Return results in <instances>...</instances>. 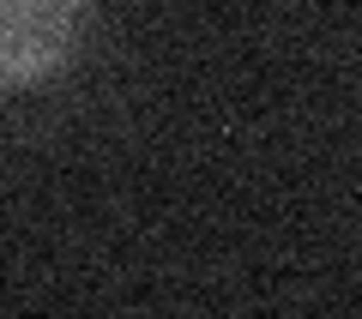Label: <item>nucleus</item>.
<instances>
[{"label": "nucleus", "instance_id": "obj_1", "mask_svg": "<svg viewBox=\"0 0 362 319\" xmlns=\"http://www.w3.org/2000/svg\"><path fill=\"white\" fill-rule=\"evenodd\" d=\"M90 0H0V90H30L78 49Z\"/></svg>", "mask_w": 362, "mask_h": 319}]
</instances>
